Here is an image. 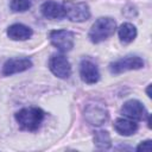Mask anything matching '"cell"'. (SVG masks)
Wrapping results in <instances>:
<instances>
[{"label":"cell","mask_w":152,"mask_h":152,"mask_svg":"<svg viewBox=\"0 0 152 152\" xmlns=\"http://www.w3.org/2000/svg\"><path fill=\"white\" fill-rule=\"evenodd\" d=\"M44 112L38 107H26L15 113V120L23 129L37 131L44 120Z\"/></svg>","instance_id":"6da1fadb"},{"label":"cell","mask_w":152,"mask_h":152,"mask_svg":"<svg viewBox=\"0 0 152 152\" xmlns=\"http://www.w3.org/2000/svg\"><path fill=\"white\" fill-rule=\"evenodd\" d=\"M116 30V23L113 18L102 17L99 18L90 27L88 37L93 43H101L114 34Z\"/></svg>","instance_id":"7a4b0ae2"},{"label":"cell","mask_w":152,"mask_h":152,"mask_svg":"<svg viewBox=\"0 0 152 152\" xmlns=\"http://www.w3.org/2000/svg\"><path fill=\"white\" fill-rule=\"evenodd\" d=\"M63 11L64 15H66L71 21L81 23L86 21L90 17L89 6L86 2L74 1V0H65L63 2Z\"/></svg>","instance_id":"3957f363"},{"label":"cell","mask_w":152,"mask_h":152,"mask_svg":"<svg viewBox=\"0 0 152 152\" xmlns=\"http://www.w3.org/2000/svg\"><path fill=\"white\" fill-rule=\"evenodd\" d=\"M51 44L62 52L70 51L74 48L75 34L68 30H55L49 34Z\"/></svg>","instance_id":"277c9868"},{"label":"cell","mask_w":152,"mask_h":152,"mask_svg":"<svg viewBox=\"0 0 152 152\" xmlns=\"http://www.w3.org/2000/svg\"><path fill=\"white\" fill-rule=\"evenodd\" d=\"M144 66V61L139 56H127L125 58L118 59L109 64V71L113 75H118L128 70H137Z\"/></svg>","instance_id":"5b68a950"},{"label":"cell","mask_w":152,"mask_h":152,"mask_svg":"<svg viewBox=\"0 0 152 152\" xmlns=\"http://www.w3.org/2000/svg\"><path fill=\"white\" fill-rule=\"evenodd\" d=\"M86 120L93 126H101L108 120V110L100 103H88L84 109Z\"/></svg>","instance_id":"8992f818"},{"label":"cell","mask_w":152,"mask_h":152,"mask_svg":"<svg viewBox=\"0 0 152 152\" xmlns=\"http://www.w3.org/2000/svg\"><path fill=\"white\" fill-rule=\"evenodd\" d=\"M51 72L59 78H68L71 75V66L69 61L63 55H53L49 61Z\"/></svg>","instance_id":"52a82bcc"},{"label":"cell","mask_w":152,"mask_h":152,"mask_svg":"<svg viewBox=\"0 0 152 152\" xmlns=\"http://www.w3.org/2000/svg\"><path fill=\"white\" fill-rule=\"evenodd\" d=\"M121 113L132 120H144L148 113L146 112L144 104L138 100H128L124 103L121 108Z\"/></svg>","instance_id":"ba28073f"},{"label":"cell","mask_w":152,"mask_h":152,"mask_svg":"<svg viewBox=\"0 0 152 152\" xmlns=\"http://www.w3.org/2000/svg\"><path fill=\"white\" fill-rule=\"evenodd\" d=\"M80 76L83 82L88 84H94L100 78V72L97 66L89 59H83L80 64Z\"/></svg>","instance_id":"9c48e42d"},{"label":"cell","mask_w":152,"mask_h":152,"mask_svg":"<svg viewBox=\"0 0 152 152\" xmlns=\"http://www.w3.org/2000/svg\"><path fill=\"white\" fill-rule=\"evenodd\" d=\"M32 66V62L28 58H11L5 62L2 66V74L5 76H10L17 72L25 71Z\"/></svg>","instance_id":"30bf717a"},{"label":"cell","mask_w":152,"mask_h":152,"mask_svg":"<svg viewBox=\"0 0 152 152\" xmlns=\"http://www.w3.org/2000/svg\"><path fill=\"white\" fill-rule=\"evenodd\" d=\"M114 128L119 134L128 137L137 132L138 124L134 120L128 119V118H119L114 122Z\"/></svg>","instance_id":"8fae6325"},{"label":"cell","mask_w":152,"mask_h":152,"mask_svg":"<svg viewBox=\"0 0 152 152\" xmlns=\"http://www.w3.org/2000/svg\"><path fill=\"white\" fill-rule=\"evenodd\" d=\"M42 14L48 19H62L64 17L63 6L55 1H46L40 6Z\"/></svg>","instance_id":"7c38bea8"},{"label":"cell","mask_w":152,"mask_h":152,"mask_svg":"<svg viewBox=\"0 0 152 152\" xmlns=\"http://www.w3.org/2000/svg\"><path fill=\"white\" fill-rule=\"evenodd\" d=\"M7 36L13 40H26L32 36V30L23 24H13L7 28Z\"/></svg>","instance_id":"4fadbf2b"},{"label":"cell","mask_w":152,"mask_h":152,"mask_svg":"<svg viewBox=\"0 0 152 152\" xmlns=\"http://www.w3.org/2000/svg\"><path fill=\"white\" fill-rule=\"evenodd\" d=\"M119 38L120 42L122 44H128L131 42H133L137 37V28L133 24L131 23H124L120 27H119Z\"/></svg>","instance_id":"5bb4252c"},{"label":"cell","mask_w":152,"mask_h":152,"mask_svg":"<svg viewBox=\"0 0 152 152\" xmlns=\"http://www.w3.org/2000/svg\"><path fill=\"white\" fill-rule=\"evenodd\" d=\"M94 144L100 150H108L112 146L109 133L107 131H96L94 133Z\"/></svg>","instance_id":"9a60e30c"},{"label":"cell","mask_w":152,"mask_h":152,"mask_svg":"<svg viewBox=\"0 0 152 152\" xmlns=\"http://www.w3.org/2000/svg\"><path fill=\"white\" fill-rule=\"evenodd\" d=\"M10 7L13 12H25L31 7L30 0H12Z\"/></svg>","instance_id":"2e32d148"},{"label":"cell","mask_w":152,"mask_h":152,"mask_svg":"<svg viewBox=\"0 0 152 152\" xmlns=\"http://www.w3.org/2000/svg\"><path fill=\"white\" fill-rule=\"evenodd\" d=\"M151 150H152V141L151 140L142 141L137 146V151H151Z\"/></svg>","instance_id":"e0dca14e"},{"label":"cell","mask_w":152,"mask_h":152,"mask_svg":"<svg viewBox=\"0 0 152 152\" xmlns=\"http://www.w3.org/2000/svg\"><path fill=\"white\" fill-rule=\"evenodd\" d=\"M150 88H151V84L147 87V89H146V93H147V96L148 97H151V93H150Z\"/></svg>","instance_id":"ac0fdd59"}]
</instances>
